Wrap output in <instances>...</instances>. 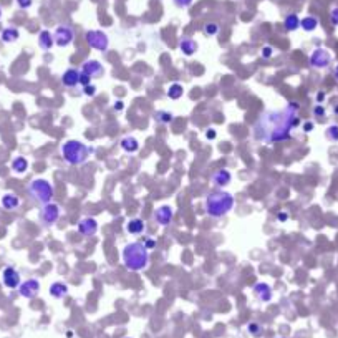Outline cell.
<instances>
[{
	"instance_id": "1",
	"label": "cell",
	"mask_w": 338,
	"mask_h": 338,
	"mask_svg": "<svg viewBox=\"0 0 338 338\" xmlns=\"http://www.w3.org/2000/svg\"><path fill=\"white\" fill-rule=\"evenodd\" d=\"M298 108V103L290 101L282 109H269L262 113L252 126V135L257 141L267 145L290 140L292 131L300 125Z\"/></svg>"
},
{
	"instance_id": "2",
	"label": "cell",
	"mask_w": 338,
	"mask_h": 338,
	"mask_svg": "<svg viewBox=\"0 0 338 338\" xmlns=\"http://www.w3.org/2000/svg\"><path fill=\"white\" fill-rule=\"evenodd\" d=\"M123 264L128 270L131 272H141V270L147 269L151 262L149 250L146 249L143 242H131L128 244L121 252Z\"/></svg>"
},
{
	"instance_id": "3",
	"label": "cell",
	"mask_w": 338,
	"mask_h": 338,
	"mask_svg": "<svg viewBox=\"0 0 338 338\" xmlns=\"http://www.w3.org/2000/svg\"><path fill=\"white\" fill-rule=\"evenodd\" d=\"M234 204H236V199L231 193L219 189V191H214L206 197L204 209H206L207 216H211L214 219H221L232 211Z\"/></svg>"
},
{
	"instance_id": "4",
	"label": "cell",
	"mask_w": 338,
	"mask_h": 338,
	"mask_svg": "<svg viewBox=\"0 0 338 338\" xmlns=\"http://www.w3.org/2000/svg\"><path fill=\"white\" fill-rule=\"evenodd\" d=\"M60 153L66 164L80 166L88 161L90 154L93 153V147L87 146L80 140H68L60 146Z\"/></svg>"
},
{
	"instance_id": "5",
	"label": "cell",
	"mask_w": 338,
	"mask_h": 338,
	"mask_svg": "<svg viewBox=\"0 0 338 338\" xmlns=\"http://www.w3.org/2000/svg\"><path fill=\"white\" fill-rule=\"evenodd\" d=\"M27 194L33 202L44 206V204L51 202V199L55 196V188L50 181H47L44 178H37L28 183Z\"/></svg>"
},
{
	"instance_id": "6",
	"label": "cell",
	"mask_w": 338,
	"mask_h": 338,
	"mask_svg": "<svg viewBox=\"0 0 338 338\" xmlns=\"http://www.w3.org/2000/svg\"><path fill=\"white\" fill-rule=\"evenodd\" d=\"M60 214H61V209H60L58 204L48 202V204H44V206L40 207L39 219H40L42 226L51 227V226H55L56 221L60 219Z\"/></svg>"
},
{
	"instance_id": "7",
	"label": "cell",
	"mask_w": 338,
	"mask_h": 338,
	"mask_svg": "<svg viewBox=\"0 0 338 338\" xmlns=\"http://www.w3.org/2000/svg\"><path fill=\"white\" fill-rule=\"evenodd\" d=\"M85 40L93 50H98L101 53L109 48V37L101 30H88L85 33Z\"/></svg>"
},
{
	"instance_id": "8",
	"label": "cell",
	"mask_w": 338,
	"mask_h": 338,
	"mask_svg": "<svg viewBox=\"0 0 338 338\" xmlns=\"http://www.w3.org/2000/svg\"><path fill=\"white\" fill-rule=\"evenodd\" d=\"M53 39H55V45L60 47V48H65L73 44L75 40V30L73 27L70 25H58L53 32Z\"/></svg>"
},
{
	"instance_id": "9",
	"label": "cell",
	"mask_w": 338,
	"mask_h": 338,
	"mask_svg": "<svg viewBox=\"0 0 338 338\" xmlns=\"http://www.w3.org/2000/svg\"><path fill=\"white\" fill-rule=\"evenodd\" d=\"M308 63H310L312 68L317 70H323L327 68L328 65L332 63V55L330 51H327L325 48H317L312 51L310 58H308Z\"/></svg>"
},
{
	"instance_id": "10",
	"label": "cell",
	"mask_w": 338,
	"mask_h": 338,
	"mask_svg": "<svg viewBox=\"0 0 338 338\" xmlns=\"http://www.w3.org/2000/svg\"><path fill=\"white\" fill-rule=\"evenodd\" d=\"M40 292V282L37 279H28L18 285V293L23 298H35Z\"/></svg>"
},
{
	"instance_id": "11",
	"label": "cell",
	"mask_w": 338,
	"mask_h": 338,
	"mask_svg": "<svg viewBox=\"0 0 338 338\" xmlns=\"http://www.w3.org/2000/svg\"><path fill=\"white\" fill-rule=\"evenodd\" d=\"M2 282L8 289H18V285L22 284L20 272H18L15 267L8 265V267L3 269V272H2Z\"/></svg>"
},
{
	"instance_id": "12",
	"label": "cell",
	"mask_w": 338,
	"mask_h": 338,
	"mask_svg": "<svg viewBox=\"0 0 338 338\" xmlns=\"http://www.w3.org/2000/svg\"><path fill=\"white\" fill-rule=\"evenodd\" d=\"M85 75H88L92 80H97V78H101L104 75V68L103 65L99 63L98 60H87L85 63L82 65V70Z\"/></svg>"
},
{
	"instance_id": "13",
	"label": "cell",
	"mask_w": 338,
	"mask_h": 338,
	"mask_svg": "<svg viewBox=\"0 0 338 338\" xmlns=\"http://www.w3.org/2000/svg\"><path fill=\"white\" fill-rule=\"evenodd\" d=\"M77 229L83 237H92L97 234V231H98V221L95 217H83L82 221L78 222Z\"/></svg>"
},
{
	"instance_id": "14",
	"label": "cell",
	"mask_w": 338,
	"mask_h": 338,
	"mask_svg": "<svg viewBox=\"0 0 338 338\" xmlns=\"http://www.w3.org/2000/svg\"><path fill=\"white\" fill-rule=\"evenodd\" d=\"M174 219V209L171 206H159L154 211V221L159 224V226H169Z\"/></svg>"
},
{
	"instance_id": "15",
	"label": "cell",
	"mask_w": 338,
	"mask_h": 338,
	"mask_svg": "<svg viewBox=\"0 0 338 338\" xmlns=\"http://www.w3.org/2000/svg\"><path fill=\"white\" fill-rule=\"evenodd\" d=\"M252 292H254L255 298L262 303H267L272 300V287L265 282H257L254 289H252Z\"/></svg>"
},
{
	"instance_id": "16",
	"label": "cell",
	"mask_w": 338,
	"mask_h": 338,
	"mask_svg": "<svg viewBox=\"0 0 338 338\" xmlns=\"http://www.w3.org/2000/svg\"><path fill=\"white\" fill-rule=\"evenodd\" d=\"M231 181H232V174H231V171H227V169H217V171H214L211 176V183L221 189L229 186Z\"/></svg>"
},
{
	"instance_id": "17",
	"label": "cell",
	"mask_w": 338,
	"mask_h": 338,
	"mask_svg": "<svg viewBox=\"0 0 338 338\" xmlns=\"http://www.w3.org/2000/svg\"><path fill=\"white\" fill-rule=\"evenodd\" d=\"M199 50V44L191 37H183L179 40V51L186 56H193L196 55V51Z\"/></svg>"
},
{
	"instance_id": "18",
	"label": "cell",
	"mask_w": 338,
	"mask_h": 338,
	"mask_svg": "<svg viewBox=\"0 0 338 338\" xmlns=\"http://www.w3.org/2000/svg\"><path fill=\"white\" fill-rule=\"evenodd\" d=\"M125 229H126L128 234L140 236V234H143V232L146 231V222L143 221V219H140V217L130 219V221L125 224Z\"/></svg>"
},
{
	"instance_id": "19",
	"label": "cell",
	"mask_w": 338,
	"mask_h": 338,
	"mask_svg": "<svg viewBox=\"0 0 338 338\" xmlns=\"http://www.w3.org/2000/svg\"><path fill=\"white\" fill-rule=\"evenodd\" d=\"M61 83L65 85L66 88H73L80 85V70L77 68H68L61 75Z\"/></svg>"
},
{
	"instance_id": "20",
	"label": "cell",
	"mask_w": 338,
	"mask_h": 338,
	"mask_svg": "<svg viewBox=\"0 0 338 338\" xmlns=\"http://www.w3.org/2000/svg\"><path fill=\"white\" fill-rule=\"evenodd\" d=\"M55 45V39H53V33H50L48 30H42L39 33V47L44 51L51 50V47Z\"/></svg>"
},
{
	"instance_id": "21",
	"label": "cell",
	"mask_w": 338,
	"mask_h": 338,
	"mask_svg": "<svg viewBox=\"0 0 338 338\" xmlns=\"http://www.w3.org/2000/svg\"><path fill=\"white\" fill-rule=\"evenodd\" d=\"M70 292V287L65 282H53L50 285V295L53 298H65Z\"/></svg>"
},
{
	"instance_id": "22",
	"label": "cell",
	"mask_w": 338,
	"mask_h": 338,
	"mask_svg": "<svg viewBox=\"0 0 338 338\" xmlns=\"http://www.w3.org/2000/svg\"><path fill=\"white\" fill-rule=\"evenodd\" d=\"M120 146L121 149L125 151V153H136L138 149H140V143L135 136H125L123 140L120 141Z\"/></svg>"
},
{
	"instance_id": "23",
	"label": "cell",
	"mask_w": 338,
	"mask_h": 338,
	"mask_svg": "<svg viewBox=\"0 0 338 338\" xmlns=\"http://www.w3.org/2000/svg\"><path fill=\"white\" fill-rule=\"evenodd\" d=\"M0 39H2L3 44H13V42H17L20 39V32H18V28H15V27H7V28H3L2 33H0Z\"/></svg>"
},
{
	"instance_id": "24",
	"label": "cell",
	"mask_w": 338,
	"mask_h": 338,
	"mask_svg": "<svg viewBox=\"0 0 338 338\" xmlns=\"http://www.w3.org/2000/svg\"><path fill=\"white\" fill-rule=\"evenodd\" d=\"M2 207L7 209V211H15V209L20 207V199H18L15 194L8 193L2 197Z\"/></svg>"
},
{
	"instance_id": "25",
	"label": "cell",
	"mask_w": 338,
	"mask_h": 338,
	"mask_svg": "<svg viewBox=\"0 0 338 338\" xmlns=\"http://www.w3.org/2000/svg\"><path fill=\"white\" fill-rule=\"evenodd\" d=\"M284 28L287 32H295L300 28V17L297 13H289L287 17L284 18Z\"/></svg>"
},
{
	"instance_id": "26",
	"label": "cell",
	"mask_w": 338,
	"mask_h": 338,
	"mask_svg": "<svg viewBox=\"0 0 338 338\" xmlns=\"http://www.w3.org/2000/svg\"><path fill=\"white\" fill-rule=\"evenodd\" d=\"M27 169H28V161L23 158V156H17V158L12 161V171L15 174H25Z\"/></svg>"
},
{
	"instance_id": "27",
	"label": "cell",
	"mask_w": 338,
	"mask_h": 338,
	"mask_svg": "<svg viewBox=\"0 0 338 338\" xmlns=\"http://www.w3.org/2000/svg\"><path fill=\"white\" fill-rule=\"evenodd\" d=\"M318 23H320V22H318L317 17L308 15V17L300 20V27H302V30H305V32H313V30H317V28H318Z\"/></svg>"
},
{
	"instance_id": "28",
	"label": "cell",
	"mask_w": 338,
	"mask_h": 338,
	"mask_svg": "<svg viewBox=\"0 0 338 338\" xmlns=\"http://www.w3.org/2000/svg\"><path fill=\"white\" fill-rule=\"evenodd\" d=\"M154 120L159 125H169V123L174 121V115L171 111H164V109H159V111L154 113Z\"/></svg>"
},
{
	"instance_id": "29",
	"label": "cell",
	"mask_w": 338,
	"mask_h": 338,
	"mask_svg": "<svg viewBox=\"0 0 338 338\" xmlns=\"http://www.w3.org/2000/svg\"><path fill=\"white\" fill-rule=\"evenodd\" d=\"M166 95H168V98H169V99H179V98L184 95V88H183V85H179V83H173V85H171V87L168 88V92H166Z\"/></svg>"
},
{
	"instance_id": "30",
	"label": "cell",
	"mask_w": 338,
	"mask_h": 338,
	"mask_svg": "<svg viewBox=\"0 0 338 338\" xmlns=\"http://www.w3.org/2000/svg\"><path fill=\"white\" fill-rule=\"evenodd\" d=\"M219 30H221V27H219V23H216V22H207V23H204V27H202V33L206 37H216Z\"/></svg>"
},
{
	"instance_id": "31",
	"label": "cell",
	"mask_w": 338,
	"mask_h": 338,
	"mask_svg": "<svg viewBox=\"0 0 338 338\" xmlns=\"http://www.w3.org/2000/svg\"><path fill=\"white\" fill-rule=\"evenodd\" d=\"M325 136L328 141L332 143H338V125H330L325 130Z\"/></svg>"
},
{
	"instance_id": "32",
	"label": "cell",
	"mask_w": 338,
	"mask_h": 338,
	"mask_svg": "<svg viewBox=\"0 0 338 338\" xmlns=\"http://www.w3.org/2000/svg\"><path fill=\"white\" fill-rule=\"evenodd\" d=\"M247 330H249L250 335H254V337H260L262 335V325H260V323H257V322H250L249 325H247Z\"/></svg>"
},
{
	"instance_id": "33",
	"label": "cell",
	"mask_w": 338,
	"mask_h": 338,
	"mask_svg": "<svg viewBox=\"0 0 338 338\" xmlns=\"http://www.w3.org/2000/svg\"><path fill=\"white\" fill-rule=\"evenodd\" d=\"M83 95H87V97H95V95H97V87H95L93 83H90V85H87V87H83Z\"/></svg>"
},
{
	"instance_id": "34",
	"label": "cell",
	"mask_w": 338,
	"mask_h": 338,
	"mask_svg": "<svg viewBox=\"0 0 338 338\" xmlns=\"http://www.w3.org/2000/svg\"><path fill=\"white\" fill-rule=\"evenodd\" d=\"M173 3L178 8H188L193 5V0H173Z\"/></svg>"
},
{
	"instance_id": "35",
	"label": "cell",
	"mask_w": 338,
	"mask_h": 338,
	"mask_svg": "<svg viewBox=\"0 0 338 338\" xmlns=\"http://www.w3.org/2000/svg\"><path fill=\"white\" fill-rule=\"evenodd\" d=\"M313 116L325 118V108H323L322 104H315V106H313Z\"/></svg>"
},
{
	"instance_id": "36",
	"label": "cell",
	"mask_w": 338,
	"mask_h": 338,
	"mask_svg": "<svg viewBox=\"0 0 338 338\" xmlns=\"http://www.w3.org/2000/svg\"><path fill=\"white\" fill-rule=\"evenodd\" d=\"M330 22L333 27H338V7H333L330 10Z\"/></svg>"
},
{
	"instance_id": "37",
	"label": "cell",
	"mask_w": 338,
	"mask_h": 338,
	"mask_svg": "<svg viewBox=\"0 0 338 338\" xmlns=\"http://www.w3.org/2000/svg\"><path fill=\"white\" fill-rule=\"evenodd\" d=\"M17 5H18V8H22V10H28V8L33 5V0H17Z\"/></svg>"
},
{
	"instance_id": "38",
	"label": "cell",
	"mask_w": 338,
	"mask_h": 338,
	"mask_svg": "<svg viewBox=\"0 0 338 338\" xmlns=\"http://www.w3.org/2000/svg\"><path fill=\"white\" fill-rule=\"evenodd\" d=\"M143 244H145V247L147 250H151V249H154V247L158 245V242H156L154 239H151V237H146V239L143 241Z\"/></svg>"
},
{
	"instance_id": "39",
	"label": "cell",
	"mask_w": 338,
	"mask_h": 338,
	"mask_svg": "<svg viewBox=\"0 0 338 338\" xmlns=\"http://www.w3.org/2000/svg\"><path fill=\"white\" fill-rule=\"evenodd\" d=\"M272 55H274L272 47H270V45H265V47H264V50H262V58H270Z\"/></svg>"
},
{
	"instance_id": "40",
	"label": "cell",
	"mask_w": 338,
	"mask_h": 338,
	"mask_svg": "<svg viewBox=\"0 0 338 338\" xmlns=\"http://www.w3.org/2000/svg\"><path fill=\"white\" fill-rule=\"evenodd\" d=\"M92 82V78L88 77V75H85L83 71H80V85H83V87H87Z\"/></svg>"
},
{
	"instance_id": "41",
	"label": "cell",
	"mask_w": 338,
	"mask_h": 338,
	"mask_svg": "<svg viewBox=\"0 0 338 338\" xmlns=\"http://www.w3.org/2000/svg\"><path fill=\"white\" fill-rule=\"evenodd\" d=\"M312 130H313V123L312 121H305V123H303V131L310 133Z\"/></svg>"
},
{
	"instance_id": "42",
	"label": "cell",
	"mask_w": 338,
	"mask_h": 338,
	"mask_svg": "<svg viewBox=\"0 0 338 338\" xmlns=\"http://www.w3.org/2000/svg\"><path fill=\"white\" fill-rule=\"evenodd\" d=\"M277 219H279V222H285L289 219V214L287 212H279L277 214Z\"/></svg>"
},
{
	"instance_id": "43",
	"label": "cell",
	"mask_w": 338,
	"mask_h": 338,
	"mask_svg": "<svg viewBox=\"0 0 338 338\" xmlns=\"http://www.w3.org/2000/svg\"><path fill=\"white\" fill-rule=\"evenodd\" d=\"M323 99H325V93H323V92H318V93H317V103L320 104V103L323 101Z\"/></svg>"
},
{
	"instance_id": "44",
	"label": "cell",
	"mask_w": 338,
	"mask_h": 338,
	"mask_svg": "<svg viewBox=\"0 0 338 338\" xmlns=\"http://www.w3.org/2000/svg\"><path fill=\"white\" fill-rule=\"evenodd\" d=\"M113 108H115L116 111H121V109L125 108V104H123V101H116L115 104H113Z\"/></svg>"
},
{
	"instance_id": "45",
	"label": "cell",
	"mask_w": 338,
	"mask_h": 338,
	"mask_svg": "<svg viewBox=\"0 0 338 338\" xmlns=\"http://www.w3.org/2000/svg\"><path fill=\"white\" fill-rule=\"evenodd\" d=\"M206 138H209V140H214V138H216V131H214V130H209V131L206 133Z\"/></svg>"
},
{
	"instance_id": "46",
	"label": "cell",
	"mask_w": 338,
	"mask_h": 338,
	"mask_svg": "<svg viewBox=\"0 0 338 338\" xmlns=\"http://www.w3.org/2000/svg\"><path fill=\"white\" fill-rule=\"evenodd\" d=\"M333 115H335V116H338V103H335V104H333Z\"/></svg>"
},
{
	"instance_id": "47",
	"label": "cell",
	"mask_w": 338,
	"mask_h": 338,
	"mask_svg": "<svg viewBox=\"0 0 338 338\" xmlns=\"http://www.w3.org/2000/svg\"><path fill=\"white\" fill-rule=\"evenodd\" d=\"M333 77H335V80L338 82V65L335 66V70H333Z\"/></svg>"
},
{
	"instance_id": "48",
	"label": "cell",
	"mask_w": 338,
	"mask_h": 338,
	"mask_svg": "<svg viewBox=\"0 0 338 338\" xmlns=\"http://www.w3.org/2000/svg\"><path fill=\"white\" fill-rule=\"evenodd\" d=\"M0 20H2V7H0Z\"/></svg>"
},
{
	"instance_id": "49",
	"label": "cell",
	"mask_w": 338,
	"mask_h": 338,
	"mask_svg": "<svg viewBox=\"0 0 338 338\" xmlns=\"http://www.w3.org/2000/svg\"><path fill=\"white\" fill-rule=\"evenodd\" d=\"M126 338H131V337H126Z\"/></svg>"
}]
</instances>
